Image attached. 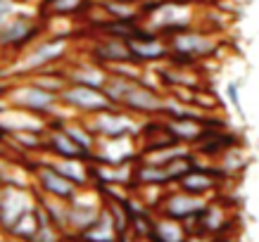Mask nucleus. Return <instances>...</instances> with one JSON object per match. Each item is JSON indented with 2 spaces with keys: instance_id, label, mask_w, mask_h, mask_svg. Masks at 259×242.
<instances>
[{
  "instance_id": "obj_1",
  "label": "nucleus",
  "mask_w": 259,
  "mask_h": 242,
  "mask_svg": "<svg viewBox=\"0 0 259 242\" xmlns=\"http://www.w3.org/2000/svg\"><path fill=\"white\" fill-rule=\"evenodd\" d=\"M114 107H121L126 112H134L138 117H152V114H164V93L150 88L143 81L134 78L114 76L110 74L107 83L102 88Z\"/></svg>"
},
{
  "instance_id": "obj_2",
  "label": "nucleus",
  "mask_w": 259,
  "mask_h": 242,
  "mask_svg": "<svg viewBox=\"0 0 259 242\" xmlns=\"http://www.w3.org/2000/svg\"><path fill=\"white\" fill-rule=\"evenodd\" d=\"M71 43L69 36H48V38H38L36 43L24 50V55L17 60L15 64V74H24V76H31L38 74L43 69H53L60 62H64L69 57Z\"/></svg>"
},
{
  "instance_id": "obj_3",
  "label": "nucleus",
  "mask_w": 259,
  "mask_h": 242,
  "mask_svg": "<svg viewBox=\"0 0 259 242\" xmlns=\"http://www.w3.org/2000/svg\"><path fill=\"white\" fill-rule=\"evenodd\" d=\"M5 102L12 105V107L31 112V114H38V117H43V119L62 121L60 110H64V105H62V100H60V95L36 86L29 78H24V81H19V83H15V86L10 88L8 93H5Z\"/></svg>"
},
{
  "instance_id": "obj_4",
  "label": "nucleus",
  "mask_w": 259,
  "mask_h": 242,
  "mask_svg": "<svg viewBox=\"0 0 259 242\" xmlns=\"http://www.w3.org/2000/svg\"><path fill=\"white\" fill-rule=\"evenodd\" d=\"M169 47H171V55L169 60L179 64H195L197 60H204V57H212L217 53V38L214 33L200 31V29H181V31L171 33L169 36Z\"/></svg>"
},
{
  "instance_id": "obj_5",
  "label": "nucleus",
  "mask_w": 259,
  "mask_h": 242,
  "mask_svg": "<svg viewBox=\"0 0 259 242\" xmlns=\"http://www.w3.org/2000/svg\"><path fill=\"white\" fill-rule=\"evenodd\" d=\"M98 138H138L145 128L138 114L126 112L121 107H110L86 119Z\"/></svg>"
},
{
  "instance_id": "obj_6",
  "label": "nucleus",
  "mask_w": 259,
  "mask_h": 242,
  "mask_svg": "<svg viewBox=\"0 0 259 242\" xmlns=\"http://www.w3.org/2000/svg\"><path fill=\"white\" fill-rule=\"evenodd\" d=\"M64 110L74 112V117H93L98 112H105L114 107L112 100L107 98V93L102 88H93V86H81V83H69L60 93Z\"/></svg>"
},
{
  "instance_id": "obj_7",
  "label": "nucleus",
  "mask_w": 259,
  "mask_h": 242,
  "mask_svg": "<svg viewBox=\"0 0 259 242\" xmlns=\"http://www.w3.org/2000/svg\"><path fill=\"white\" fill-rule=\"evenodd\" d=\"M38 207V192L33 187H3L0 197V228L8 230L22 219L24 214H29Z\"/></svg>"
},
{
  "instance_id": "obj_8",
  "label": "nucleus",
  "mask_w": 259,
  "mask_h": 242,
  "mask_svg": "<svg viewBox=\"0 0 259 242\" xmlns=\"http://www.w3.org/2000/svg\"><path fill=\"white\" fill-rule=\"evenodd\" d=\"M33 190L38 195L57 197V200H64V202H71L74 197L79 195L81 187L76 183H71L69 178H64L50 162H40V164H33Z\"/></svg>"
},
{
  "instance_id": "obj_9",
  "label": "nucleus",
  "mask_w": 259,
  "mask_h": 242,
  "mask_svg": "<svg viewBox=\"0 0 259 242\" xmlns=\"http://www.w3.org/2000/svg\"><path fill=\"white\" fill-rule=\"evenodd\" d=\"M40 38V24L33 15L17 12L3 29H0V47L5 50H26Z\"/></svg>"
},
{
  "instance_id": "obj_10",
  "label": "nucleus",
  "mask_w": 259,
  "mask_h": 242,
  "mask_svg": "<svg viewBox=\"0 0 259 242\" xmlns=\"http://www.w3.org/2000/svg\"><path fill=\"white\" fill-rule=\"evenodd\" d=\"M207 197H200V195H193V192H186V190H171V192H166L162 197V202H159V214H164V216H171L176 221H183L186 226H190L193 221L202 214V209L207 207Z\"/></svg>"
},
{
  "instance_id": "obj_11",
  "label": "nucleus",
  "mask_w": 259,
  "mask_h": 242,
  "mask_svg": "<svg viewBox=\"0 0 259 242\" xmlns=\"http://www.w3.org/2000/svg\"><path fill=\"white\" fill-rule=\"evenodd\" d=\"M126 43H128L131 60H136L138 64L164 62V60H169V55H171L169 38L150 31L148 26H143V31L138 33V36H134V38H128Z\"/></svg>"
},
{
  "instance_id": "obj_12",
  "label": "nucleus",
  "mask_w": 259,
  "mask_h": 242,
  "mask_svg": "<svg viewBox=\"0 0 259 242\" xmlns=\"http://www.w3.org/2000/svg\"><path fill=\"white\" fill-rule=\"evenodd\" d=\"M141 157L136 138H98L93 159L102 164H134Z\"/></svg>"
},
{
  "instance_id": "obj_13",
  "label": "nucleus",
  "mask_w": 259,
  "mask_h": 242,
  "mask_svg": "<svg viewBox=\"0 0 259 242\" xmlns=\"http://www.w3.org/2000/svg\"><path fill=\"white\" fill-rule=\"evenodd\" d=\"M43 138H46V152L50 157H69V159H91V157L83 152V150L76 145V142L69 138V133L62 128L60 121L55 124H48L46 133H43Z\"/></svg>"
},
{
  "instance_id": "obj_14",
  "label": "nucleus",
  "mask_w": 259,
  "mask_h": 242,
  "mask_svg": "<svg viewBox=\"0 0 259 242\" xmlns=\"http://www.w3.org/2000/svg\"><path fill=\"white\" fill-rule=\"evenodd\" d=\"M91 60L102 64V67H107V69L112 64L126 62V60H131L128 43L124 38H114V36H100L91 47Z\"/></svg>"
},
{
  "instance_id": "obj_15",
  "label": "nucleus",
  "mask_w": 259,
  "mask_h": 242,
  "mask_svg": "<svg viewBox=\"0 0 259 242\" xmlns=\"http://www.w3.org/2000/svg\"><path fill=\"white\" fill-rule=\"evenodd\" d=\"M162 128L166 131V135L176 142L183 145H197L207 133V124L197 121V119H181V117H169L162 124Z\"/></svg>"
},
{
  "instance_id": "obj_16",
  "label": "nucleus",
  "mask_w": 259,
  "mask_h": 242,
  "mask_svg": "<svg viewBox=\"0 0 259 242\" xmlns=\"http://www.w3.org/2000/svg\"><path fill=\"white\" fill-rule=\"evenodd\" d=\"M64 71H67L69 83H81V86H93V88H105L107 78H110V69L98 62H93V60L74 62Z\"/></svg>"
},
{
  "instance_id": "obj_17",
  "label": "nucleus",
  "mask_w": 259,
  "mask_h": 242,
  "mask_svg": "<svg viewBox=\"0 0 259 242\" xmlns=\"http://www.w3.org/2000/svg\"><path fill=\"white\" fill-rule=\"evenodd\" d=\"M190 230L183 221H176L171 216L159 214L155 216V226H152V242H188Z\"/></svg>"
},
{
  "instance_id": "obj_18",
  "label": "nucleus",
  "mask_w": 259,
  "mask_h": 242,
  "mask_svg": "<svg viewBox=\"0 0 259 242\" xmlns=\"http://www.w3.org/2000/svg\"><path fill=\"white\" fill-rule=\"evenodd\" d=\"M119 230L112 221V214L107 211V207H102V214L98 216L93 226H88L83 233L76 235V242H117Z\"/></svg>"
},
{
  "instance_id": "obj_19",
  "label": "nucleus",
  "mask_w": 259,
  "mask_h": 242,
  "mask_svg": "<svg viewBox=\"0 0 259 242\" xmlns=\"http://www.w3.org/2000/svg\"><path fill=\"white\" fill-rule=\"evenodd\" d=\"M102 12H105L107 19L143 24L141 3H128V0H102Z\"/></svg>"
},
{
  "instance_id": "obj_20",
  "label": "nucleus",
  "mask_w": 259,
  "mask_h": 242,
  "mask_svg": "<svg viewBox=\"0 0 259 242\" xmlns=\"http://www.w3.org/2000/svg\"><path fill=\"white\" fill-rule=\"evenodd\" d=\"M214 164L219 166V171L224 173V178H233V176L245 171V166H247V155L243 152L240 145H236V148L226 150Z\"/></svg>"
},
{
  "instance_id": "obj_21",
  "label": "nucleus",
  "mask_w": 259,
  "mask_h": 242,
  "mask_svg": "<svg viewBox=\"0 0 259 242\" xmlns=\"http://www.w3.org/2000/svg\"><path fill=\"white\" fill-rule=\"evenodd\" d=\"M29 81H33L36 86L46 88V90H50V93H62L64 88L69 86V78H67V71H55V67L53 69H43L38 71V74H31V76H26Z\"/></svg>"
},
{
  "instance_id": "obj_22",
  "label": "nucleus",
  "mask_w": 259,
  "mask_h": 242,
  "mask_svg": "<svg viewBox=\"0 0 259 242\" xmlns=\"http://www.w3.org/2000/svg\"><path fill=\"white\" fill-rule=\"evenodd\" d=\"M36 233H38V214H36V209L24 214L22 219L8 230V235L17 242H33L36 240Z\"/></svg>"
},
{
  "instance_id": "obj_23",
  "label": "nucleus",
  "mask_w": 259,
  "mask_h": 242,
  "mask_svg": "<svg viewBox=\"0 0 259 242\" xmlns=\"http://www.w3.org/2000/svg\"><path fill=\"white\" fill-rule=\"evenodd\" d=\"M88 0H50L48 10L53 17H74L86 8Z\"/></svg>"
},
{
  "instance_id": "obj_24",
  "label": "nucleus",
  "mask_w": 259,
  "mask_h": 242,
  "mask_svg": "<svg viewBox=\"0 0 259 242\" xmlns=\"http://www.w3.org/2000/svg\"><path fill=\"white\" fill-rule=\"evenodd\" d=\"M17 12H22V3H19V0H0V29H3Z\"/></svg>"
},
{
  "instance_id": "obj_25",
  "label": "nucleus",
  "mask_w": 259,
  "mask_h": 242,
  "mask_svg": "<svg viewBox=\"0 0 259 242\" xmlns=\"http://www.w3.org/2000/svg\"><path fill=\"white\" fill-rule=\"evenodd\" d=\"M226 100L228 105L238 112V114H243V102H240V88H238L236 81H228L226 83Z\"/></svg>"
},
{
  "instance_id": "obj_26",
  "label": "nucleus",
  "mask_w": 259,
  "mask_h": 242,
  "mask_svg": "<svg viewBox=\"0 0 259 242\" xmlns=\"http://www.w3.org/2000/svg\"><path fill=\"white\" fill-rule=\"evenodd\" d=\"M0 157H10V145L5 140V135L0 133Z\"/></svg>"
},
{
  "instance_id": "obj_27",
  "label": "nucleus",
  "mask_w": 259,
  "mask_h": 242,
  "mask_svg": "<svg viewBox=\"0 0 259 242\" xmlns=\"http://www.w3.org/2000/svg\"><path fill=\"white\" fill-rule=\"evenodd\" d=\"M128 3H143V0H128Z\"/></svg>"
},
{
  "instance_id": "obj_28",
  "label": "nucleus",
  "mask_w": 259,
  "mask_h": 242,
  "mask_svg": "<svg viewBox=\"0 0 259 242\" xmlns=\"http://www.w3.org/2000/svg\"><path fill=\"white\" fill-rule=\"evenodd\" d=\"M181 3H188V0H181Z\"/></svg>"
},
{
  "instance_id": "obj_29",
  "label": "nucleus",
  "mask_w": 259,
  "mask_h": 242,
  "mask_svg": "<svg viewBox=\"0 0 259 242\" xmlns=\"http://www.w3.org/2000/svg\"><path fill=\"white\" fill-rule=\"evenodd\" d=\"M67 242H69V240H67Z\"/></svg>"
},
{
  "instance_id": "obj_30",
  "label": "nucleus",
  "mask_w": 259,
  "mask_h": 242,
  "mask_svg": "<svg viewBox=\"0 0 259 242\" xmlns=\"http://www.w3.org/2000/svg\"><path fill=\"white\" fill-rule=\"evenodd\" d=\"M117 242H119V240H117Z\"/></svg>"
}]
</instances>
